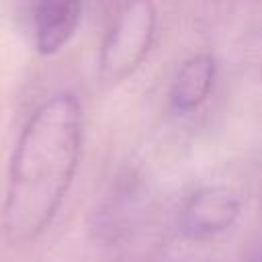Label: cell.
I'll return each mask as SVG.
<instances>
[{"mask_svg":"<svg viewBox=\"0 0 262 262\" xmlns=\"http://www.w3.org/2000/svg\"><path fill=\"white\" fill-rule=\"evenodd\" d=\"M82 151V108L74 94L45 100L23 129L8 176L4 231L12 244L39 237L70 190Z\"/></svg>","mask_w":262,"mask_h":262,"instance_id":"cell-1","label":"cell"},{"mask_svg":"<svg viewBox=\"0 0 262 262\" xmlns=\"http://www.w3.org/2000/svg\"><path fill=\"white\" fill-rule=\"evenodd\" d=\"M158 12L154 0H127L100 47V72L119 82L133 74L147 57L156 37Z\"/></svg>","mask_w":262,"mask_h":262,"instance_id":"cell-2","label":"cell"},{"mask_svg":"<svg viewBox=\"0 0 262 262\" xmlns=\"http://www.w3.org/2000/svg\"><path fill=\"white\" fill-rule=\"evenodd\" d=\"M242 213V201L227 186H205L192 192L180 213L178 229L188 239H209L227 231Z\"/></svg>","mask_w":262,"mask_h":262,"instance_id":"cell-3","label":"cell"},{"mask_svg":"<svg viewBox=\"0 0 262 262\" xmlns=\"http://www.w3.org/2000/svg\"><path fill=\"white\" fill-rule=\"evenodd\" d=\"M82 18V0H37L35 43L41 55L57 53L74 37Z\"/></svg>","mask_w":262,"mask_h":262,"instance_id":"cell-4","label":"cell"},{"mask_svg":"<svg viewBox=\"0 0 262 262\" xmlns=\"http://www.w3.org/2000/svg\"><path fill=\"white\" fill-rule=\"evenodd\" d=\"M215 74H217V61L209 51H199L188 59H184L172 80V88H170L172 108L182 115L196 111L209 98L215 82Z\"/></svg>","mask_w":262,"mask_h":262,"instance_id":"cell-5","label":"cell"}]
</instances>
